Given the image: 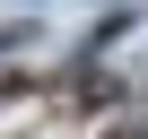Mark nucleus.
I'll return each mask as SVG.
<instances>
[{
  "instance_id": "nucleus-1",
  "label": "nucleus",
  "mask_w": 148,
  "mask_h": 139,
  "mask_svg": "<svg viewBox=\"0 0 148 139\" xmlns=\"http://www.w3.org/2000/svg\"><path fill=\"white\" fill-rule=\"evenodd\" d=\"M96 139H148V104H122V113H113Z\"/></svg>"
}]
</instances>
